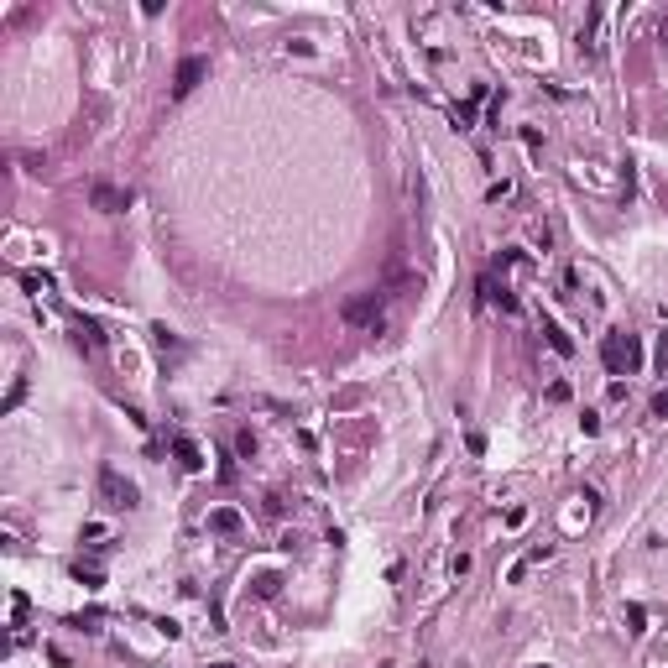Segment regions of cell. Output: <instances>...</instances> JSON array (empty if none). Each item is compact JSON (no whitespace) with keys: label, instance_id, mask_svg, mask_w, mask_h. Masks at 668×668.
Wrapping results in <instances>:
<instances>
[{"label":"cell","instance_id":"obj_1","mask_svg":"<svg viewBox=\"0 0 668 668\" xmlns=\"http://www.w3.org/2000/svg\"><path fill=\"white\" fill-rule=\"evenodd\" d=\"M600 355H606L611 376H637L642 371V340H637V334H606Z\"/></svg>","mask_w":668,"mask_h":668},{"label":"cell","instance_id":"obj_2","mask_svg":"<svg viewBox=\"0 0 668 668\" xmlns=\"http://www.w3.org/2000/svg\"><path fill=\"white\" fill-rule=\"evenodd\" d=\"M387 287H371V293H355L350 303H345V324H355V329H381V318H387Z\"/></svg>","mask_w":668,"mask_h":668},{"label":"cell","instance_id":"obj_3","mask_svg":"<svg viewBox=\"0 0 668 668\" xmlns=\"http://www.w3.org/2000/svg\"><path fill=\"white\" fill-rule=\"evenodd\" d=\"M99 496H105L110 506H126V512H131V506L141 502V491H136V486L126 481V475H120V470H110V465L99 470Z\"/></svg>","mask_w":668,"mask_h":668},{"label":"cell","instance_id":"obj_4","mask_svg":"<svg viewBox=\"0 0 668 668\" xmlns=\"http://www.w3.org/2000/svg\"><path fill=\"white\" fill-rule=\"evenodd\" d=\"M204 79H209V58H183V63H178V73H173V99L193 94Z\"/></svg>","mask_w":668,"mask_h":668},{"label":"cell","instance_id":"obj_5","mask_svg":"<svg viewBox=\"0 0 668 668\" xmlns=\"http://www.w3.org/2000/svg\"><path fill=\"white\" fill-rule=\"evenodd\" d=\"M89 204H94V209H105V214H120L131 204V193H120V188H110V183H94L89 188Z\"/></svg>","mask_w":668,"mask_h":668},{"label":"cell","instance_id":"obj_6","mask_svg":"<svg viewBox=\"0 0 668 668\" xmlns=\"http://www.w3.org/2000/svg\"><path fill=\"white\" fill-rule=\"evenodd\" d=\"M73 345H79V350H99V345H105L99 324H94V318H73Z\"/></svg>","mask_w":668,"mask_h":668},{"label":"cell","instance_id":"obj_7","mask_svg":"<svg viewBox=\"0 0 668 668\" xmlns=\"http://www.w3.org/2000/svg\"><path fill=\"white\" fill-rule=\"evenodd\" d=\"M173 455H178V465H183V470H204V449L193 444V439L178 434V439H173Z\"/></svg>","mask_w":668,"mask_h":668},{"label":"cell","instance_id":"obj_8","mask_svg":"<svg viewBox=\"0 0 668 668\" xmlns=\"http://www.w3.org/2000/svg\"><path fill=\"white\" fill-rule=\"evenodd\" d=\"M209 528L214 533H240V528H246V517L235 512V506H214V512H209Z\"/></svg>","mask_w":668,"mask_h":668},{"label":"cell","instance_id":"obj_9","mask_svg":"<svg viewBox=\"0 0 668 668\" xmlns=\"http://www.w3.org/2000/svg\"><path fill=\"white\" fill-rule=\"evenodd\" d=\"M543 334H548V345H553L559 355H575V340H569V334H564L559 324H543Z\"/></svg>","mask_w":668,"mask_h":668},{"label":"cell","instance_id":"obj_10","mask_svg":"<svg viewBox=\"0 0 668 668\" xmlns=\"http://www.w3.org/2000/svg\"><path fill=\"white\" fill-rule=\"evenodd\" d=\"M449 120H455L459 131H470V126H475V99H470V105H455V110H449Z\"/></svg>","mask_w":668,"mask_h":668},{"label":"cell","instance_id":"obj_11","mask_svg":"<svg viewBox=\"0 0 668 668\" xmlns=\"http://www.w3.org/2000/svg\"><path fill=\"white\" fill-rule=\"evenodd\" d=\"M235 449H240V455H246V459L256 455V439H251V428H240V434H235Z\"/></svg>","mask_w":668,"mask_h":668},{"label":"cell","instance_id":"obj_12","mask_svg":"<svg viewBox=\"0 0 668 668\" xmlns=\"http://www.w3.org/2000/svg\"><path fill=\"white\" fill-rule=\"evenodd\" d=\"M73 580H79V585H89V590H94V585H99V569H84V564H73Z\"/></svg>","mask_w":668,"mask_h":668},{"label":"cell","instance_id":"obj_13","mask_svg":"<svg viewBox=\"0 0 668 668\" xmlns=\"http://www.w3.org/2000/svg\"><path fill=\"white\" fill-rule=\"evenodd\" d=\"M21 282H26V293H47V287H53V282L37 277V271H32V277H21Z\"/></svg>","mask_w":668,"mask_h":668},{"label":"cell","instance_id":"obj_14","mask_svg":"<svg viewBox=\"0 0 668 668\" xmlns=\"http://www.w3.org/2000/svg\"><path fill=\"white\" fill-rule=\"evenodd\" d=\"M26 397V381H21V376H16V387H11V397H6V412H11L16 408V402H21Z\"/></svg>","mask_w":668,"mask_h":668},{"label":"cell","instance_id":"obj_15","mask_svg":"<svg viewBox=\"0 0 668 668\" xmlns=\"http://www.w3.org/2000/svg\"><path fill=\"white\" fill-rule=\"evenodd\" d=\"M653 412H658V418H668V392H658V397H653Z\"/></svg>","mask_w":668,"mask_h":668},{"label":"cell","instance_id":"obj_16","mask_svg":"<svg viewBox=\"0 0 668 668\" xmlns=\"http://www.w3.org/2000/svg\"><path fill=\"white\" fill-rule=\"evenodd\" d=\"M209 668H235V663H209Z\"/></svg>","mask_w":668,"mask_h":668}]
</instances>
